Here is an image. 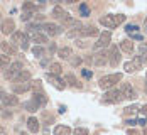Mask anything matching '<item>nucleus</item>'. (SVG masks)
Wrapping results in <instances>:
<instances>
[{
	"label": "nucleus",
	"instance_id": "45",
	"mask_svg": "<svg viewBox=\"0 0 147 135\" xmlns=\"http://www.w3.org/2000/svg\"><path fill=\"white\" fill-rule=\"evenodd\" d=\"M127 123H129V125H139V120L132 118V120H127Z\"/></svg>",
	"mask_w": 147,
	"mask_h": 135
},
{
	"label": "nucleus",
	"instance_id": "36",
	"mask_svg": "<svg viewBox=\"0 0 147 135\" xmlns=\"http://www.w3.org/2000/svg\"><path fill=\"white\" fill-rule=\"evenodd\" d=\"M125 30H127L129 34H137V30H139V26H135V24H129V26L125 27Z\"/></svg>",
	"mask_w": 147,
	"mask_h": 135
},
{
	"label": "nucleus",
	"instance_id": "15",
	"mask_svg": "<svg viewBox=\"0 0 147 135\" xmlns=\"http://www.w3.org/2000/svg\"><path fill=\"white\" fill-rule=\"evenodd\" d=\"M27 39H29V36H27V34H26V32H19V30H17V32H14V34H12V41H10V42H12V44H24V42H26V41H27Z\"/></svg>",
	"mask_w": 147,
	"mask_h": 135
},
{
	"label": "nucleus",
	"instance_id": "22",
	"mask_svg": "<svg viewBox=\"0 0 147 135\" xmlns=\"http://www.w3.org/2000/svg\"><path fill=\"white\" fill-rule=\"evenodd\" d=\"M120 49H122L123 52H127V54H132L134 52V42L130 39H123V41H120Z\"/></svg>",
	"mask_w": 147,
	"mask_h": 135
},
{
	"label": "nucleus",
	"instance_id": "30",
	"mask_svg": "<svg viewBox=\"0 0 147 135\" xmlns=\"http://www.w3.org/2000/svg\"><path fill=\"white\" fill-rule=\"evenodd\" d=\"M49 73H51V75L59 76L61 73H63V68H61V64H59V62H53V64L49 66Z\"/></svg>",
	"mask_w": 147,
	"mask_h": 135
},
{
	"label": "nucleus",
	"instance_id": "31",
	"mask_svg": "<svg viewBox=\"0 0 147 135\" xmlns=\"http://www.w3.org/2000/svg\"><path fill=\"white\" fill-rule=\"evenodd\" d=\"M29 83H30V90L34 91V93L42 91V83H41V79H34V81H29Z\"/></svg>",
	"mask_w": 147,
	"mask_h": 135
},
{
	"label": "nucleus",
	"instance_id": "6",
	"mask_svg": "<svg viewBox=\"0 0 147 135\" xmlns=\"http://www.w3.org/2000/svg\"><path fill=\"white\" fill-rule=\"evenodd\" d=\"M110 41H112V32H110V30H103L102 34L98 36V41L95 42L93 49H102V47H107V46L110 44Z\"/></svg>",
	"mask_w": 147,
	"mask_h": 135
},
{
	"label": "nucleus",
	"instance_id": "48",
	"mask_svg": "<svg viewBox=\"0 0 147 135\" xmlns=\"http://www.w3.org/2000/svg\"><path fill=\"white\" fill-rule=\"evenodd\" d=\"M49 51H51V52H54V51H56V44H51V46H49Z\"/></svg>",
	"mask_w": 147,
	"mask_h": 135
},
{
	"label": "nucleus",
	"instance_id": "11",
	"mask_svg": "<svg viewBox=\"0 0 147 135\" xmlns=\"http://www.w3.org/2000/svg\"><path fill=\"white\" fill-rule=\"evenodd\" d=\"M120 91H122V95L125 96V98H129V100H135L137 98V93L134 90V86L130 83H122L120 85Z\"/></svg>",
	"mask_w": 147,
	"mask_h": 135
},
{
	"label": "nucleus",
	"instance_id": "40",
	"mask_svg": "<svg viewBox=\"0 0 147 135\" xmlns=\"http://www.w3.org/2000/svg\"><path fill=\"white\" fill-rule=\"evenodd\" d=\"M41 29H42V26H41V24H30V26H29L30 32H39Z\"/></svg>",
	"mask_w": 147,
	"mask_h": 135
},
{
	"label": "nucleus",
	"instance_id": "12",
	"mask_svg": "<svg viewBox=\"0 0 147 135\" xmlns=\"http://www.w3.org/2000/svg\"><path fill=\"white\" fill-rule=\"evenodd\" d=\"M42 29H44L46 34H49V36H59V34L63 32V27L58 26V24H53V22H46V24H42Z\"/></svg>",
	"mask_w": 147,
	"mask_h": 135
},
{
	"label": "nucleus",
	"instance_id": "1",
	"mask_svg": "<svg viewBox=\"0 0 147 135\" xmlns=\"http://www.w3.org/2000/svg\"><path fill=\"white\" fill-rule=\"evenodd\" d=\"M122 81V75L120 73H113V75H107V76H102L100 79H98V86L102 88V90H110V88H113L117 83Z\"/></svg>",
	"mask_w": 147,
	"mask_h": 135
},
{
	"label": "nucleus",
	"instance_id": "9",
	"mask_svg": "<svg viewBox=\"0 0 147 135\" xmlns=\"http://www.w3.org/2000/svg\"><path fill=\"white\" fill-rule=\"evenodd\" d=\"M108 62L112 66H117L120 62V47L118 46H110V49H108Z\"/></svg>",
	"mask_w": 147,
	"mask_h": 135
},
{
	"label": "nucleus",
	"instance_id": "16",
	"mask_svg": "<svg viewBox=\"0 0 147 135\" xmlns=\"http://www.w3.org/2000/svg\"><path fill=\"white\" fill-rule=\"evenodd\" d=\"M140 61L139 59H134V61H129V62H125L123 64V69L127 71V73H135V71H139L140 69Z\"/></svg>",
	"mask_w": 147,
	"mask_h": 135
},
{
	"label": "nucleus",
	"instance_id": "3",
	"mask_svg": "<svg viewBox=\"0 0 147 135\" xmlns=\"http://www.w3.org/2000/svg\"><path fill=\"white\" fill-rule=\"evenodd\" d=\"M20 71H22V62H20V61L12 62V66H9V68L3 71V78L9 79V81H14L15 78L20 75Z\"/></svg>",
	"mask_w": 147,
	"mask_h": 135
},
{
	"label": "nucleus",
	"instance_id": "32",
	"mask_svg": "<svg viewBox=\"0 0 147 135\" xmlns=\"http://www.w3.org/2000/svg\"><path fill=\"white\" fill-rule=\"evenodd\" d=\"M24 108H26L27 111H30V113H34V111H37V110H39V106L36 105L32 100H30V101H27V103H24Z\"/></svg>",
	"mask_w": 147,
	"mask_h": 135
},
{
	"label": "nucleus",
	"instance_id": "34",
	"mask_svg": "<svg viewBox=\"0 0 147 135\" xmlns=\"http://www.w3.org/2000/svg\"><path fill=\"white\" fill-rule=\"evenodd\" d=\"M32 52H34L36 58H44V49H42L41 46H34V47H32Z\"/></svg>",
	"mask_w": 147,
	"mask_h": 135
},
{
	"label": "nucleus",
	"instance_id": "28",
	"mask_svg": "<svg viewBox=\"0 0 147 135\" xmlns=\"http://www.w3.org/2000/svg\"><path fill=\"white\" fill-rule=\"evenodd\" d=\"M66 15H68V12H66L63 7H59V5H56V7L53 9V17H54V19H59V20H61V19L66 17Z\"/></svg>",
	"mask_w": 147,
	"mask_h": 135
},
{
	"label": "nucleus",
	"instance_id": "8",
	"mask_svg": "<svg viewBox=\"0 0 147 135\" xmlns=\"http://www.w3.org/2000/svg\"><path fill=\"white\" fill-rule=\"evenodd\" d=\"M91 62H93V66H96V68L107 66V62H108V52L105 51V52H96V54H93Z\"/></svg>",
	"mask_w": 147,
	"mask_h": 135
},
{
	"label": "nucleus",
	"instance_id": "44",
	"mask_svg": "<svg viewBox=\"0 0 147 135\" xmlns=\"http://www.w3.org/2000/svg\"><path fill=\"white\" fill-rule=\"evenodd\" d=\"M132 37L135 39V41H142V39H144V37H142L140 34H132Z\"/></svg>",
	"mask_w": 147,
	"mask_h": 135
},
{
	"label": "nucleus",
	"instance_id": "26",
	"mask_svg": "<svg viewBox=\"0 0 147 135\" xmlns=\"http://www.w3.org/2000/svg\"><path fill=\"white\" fill-rule=\"evenodd\" d=\"M29 79H30V73L29 71H26V69H22L20 75L14 79V83H29Z\"/></svg>",
	"mask_w": 147,
	"mask_h": 135
},
{
	"label": "nucleus",
	"instance_id": "7",
	"mask_svg": "<svg viewBox=\"0 0 147 135\" xmlns=\"http://www.w3.org/2000/svg\"><path fill=\"white\" fill-rule=\"evenodd\" d=\"M46 79L56 88V90H59V91H63L64 88H66V81L64 79H61L59 76H56V75H51V73H46Z\"/></svg>",
	"mask_w": 147,
	"mask_h": 135
},
{
	"label": "nucleus",
	"instance_id": "10",
	"mask_svg": "<svg viewBox=\"0 0 147 135\" xmlns=\"http://www.w3.org/2000/svg\"><path fill=\"white\" fill-rule=\"evenodd\" d=\"M0 30H2V34H5V36L14 34L15 32V22L12 20V19H5V20H2V24H0Z\"/></svg>",
	"mask_w": 147,
	"mask_h": 135
},
{
	"label": "nucleus",
	"instance_id": "52",
	"mask_svg": "<svg viewBox=\"0 0 147 135\" xmlns=\"http://www.w3.org/2000/svg\"><path fill=\"white\" fill-rule=\"evenodd\" d=\"M144 135H147V127H146V130H144Z\"/></svg>",
	"mask_w": 147,
	"mask_h": 135
},
{
	"label": "nucleus",
	"instance_id": "25",
	"mask_svg": "<svg viewBox=\"0 0 147 135\" xmlns=\"http://www.w3.org/2000/svg\"><path fill=\"white\" fill-rule=\"evenodd\" d=\"M54 135H71V128L68 125H56L54 127Z\"/></svg>",
	"mask_w": 147,
	"mask_h": 135
},
{
	"label": "nucleus",
	"instance_id": "46",
	"mask_svg": "<svg viewBox=\"0 0 147 135\" xmlns=\"http://www.w3.org/2000/svg\"><path fill=\"white\" fill-rule=\"evenodd\" d=\"M22 49H24V51H27V49H29V39H27V41L22 44Z\"/></svg>",
	"mask_w": 147,
	"mask_h": 135
},
{
	"label": "nucleus",
	"instance_id": "38",
	"mask_svg": "<svg viewBox=\"0 0 147 135\" xmlns=\"http://www.w3.org/2000/svg\"><path fill=\"white\" fill-rule=\"evenodd\" d=\"M24 10L34 12V10H37V5H34V3H30V2H26V3H24Z\"/></svg>",
	"mask_w": 147,
	"mask_h": 135
},
{
	"label": "nucleus",
	"instance_id": "47",
	"mask_svg": "<svg viewBox=\"0 0 147 135\" xmlns=\"http://www.w3.org/2000/svg\"><path fill=\"white\" fill-rule=\"evenodd\" d=\"M127 134H129V135H139V132H137V130H132V128H130V130H129Z\"/></svg>",
	"mask_w": 147,
	"mask_h": 135
},
{
	"label": "nucleus",
	"instance_id": "51",
	"mask_svg": "<svg viewBox=\"0 0 147 135\" xmlns=\"http://www.w3.org/2000/svg\"><path fill=\"white\" fill-rule=\"evenodd\" d=\"M144 90H146V93H147V81H146V85H144Z\"/></svg>",
	"mask_w": 147,
	"mask_h": 135
},
{
	"label": "nucleus",
	"instance_id": "24",
	"mask_svg": "<svg viewBox=\"0 0 147 135\" xmlns=\"http://www.w3.org/2000/svg\"><path fill=\"white\" fill-rule=\"evenodd\" d=\"M64 81H66V83H68L69 86H73V88H76V90H78V88L81 90V83H78L76 76H74V75H71V73H68V75H66V78H64Z\"/></svg>",
	"mask_w": 147,
	"mask_h": 135
},
{
	"label": "nucleus",
	"instance_id": "41",
	"mask_svg": "<svg viewBox=\"0 0 147 135\" xmlns=\"http://www.w3.org/2000/svg\"><path fill=\"white\" fill-rule=\"evenodd\" d=\"M69 59H71V64L73 66H80L81 64V58H69Z\"/></svg>",
	"mask_w": 147,
	"mask_h": 135
},
{
	"label": "nucleus",
	"instance_id": "39",
	"mask_svg": "<svg viewBox=\"0 0 147 135\" xmlns=\"http://www.w3.org/2000/svg\"><path fill=\"white\" fill-rule=\"evenodd\" d=\"M73 134L74 135H88L90 132H88V128H80V127H78V128H74Z\"/></svg>",
	"mask_w": 147,
	"mask_h": 135
},
{
	"label": "nucleus",
	"instance_id": "35",
	"mask_svg": "<svg viewBox=\"0 0 147 135\" xmlns=\"http://www.w3.org/2000/svg\"><path fill=\"white\" fill-rule=\"evenodd\" d=\"M135 111H139V106L137 105H130V106H127V108L123 110L125 115H132V113H135Z\"/></svg>",
	"mask_w": 147,
	"mask_h": 135
},
{
	"label": "nucleus",
	"instance_id": "2",
	"mask_svg": "<svg viewBox=\"0 0 147 135\" xmlns=\"http://www.w3.org/2000/svg\"><path fill=\"white\" fill-rule=\"evenodd\" d=\"M122 22H125V15L123 14H117V15H105L100 17V24L105 26L107 29H115L117 26H120Z\"/></svg>",
	"mask_w": 147,
	"mask_h": 135
},
{
	"label": "nucleus",
	"instance_id": "18",
	"mask_svg": "<svg viewBox=\"0 0 147 135\" xmlns=\"http://www.w3.org/2000/svg\"><path fill=\"white\" fill-rule=\"evenodd\" d=\"M0 47H2V51H3L7 56H15V54H17V47H15L14 44H10V42H7V41H3V42L0 44Z\"/></svg>",
	"mask_w": 147,
	"mask_h": 135
},
{
	"label": "nucleus",
	"instance_id": "17",
	"mask_svg": "<svg viewBox=\"0 0 147 135\" xmlns=\"http://www.w3.org/2000/svg\"><path fill=\"white\" fill-rule=\"evenodd\" d=\"M135 59H139V61H140V64L147 62V44H140V46H139Z\"/></svg>",
	"mask_w": 147,
	"mask_h": 135
},
{
	"label": "nucleus",
	"instance_id": "19",
	"mask_svg": "<svg viewBox=\"0 0 147 135\" xmlns=\"http://www.w3.org/2000/svg\"><path fill=\"white\" fill-rule=\"evenodd\" d=\"M27 90H30V83H12V91H14L15 95L26 93Z\"/></svg>",
	"mask_w": 147,
	"mask_h": 135
},
{
	"label": "nucleus",
	"instance_id": "43",
	"mask_svg": "<svg viewBox=\"0 0 147 135\" xmlns=\"http://www.w3.org/2000/svg\"><path fill=\"white\" fill-rule=\"evenodd\" d=\"M139 111H140L142 115H147V103L144 106H140V108H139Z\"/></svg>",
	"mask_w": 147,
	"mask_h": 135
},
{
	"label": "nucleus",
	"instance_id": "23",
	"mask_svg": "<svg viewBox=\"0 0 147 135\" xmlns=\"http://www.w3.org/2000/svg\"><path fill=\"white\" fill-rule=\"evenodd\" d=\"M27 128H29V132H32V134H37L39 132V120L36 117H30L29 120H27Z\"/></svg>",
	"mask_w": 147,
	"mask_h": 135
},
{
	"label": "nucleus",
	"instance_id": "53",
	"mask_svg": "<svg viewBox=\"0 0 147 135\" xmlns=\"http://www.w3.org/2000/svg\"><path fill=\"white\" fill-rule=\"evenodd\" d=\"M0 132H2V128H0Z\"/></svg>",
	"mask_w": 147,
	"mask_h": 135
},
{
	"label": "nucleus",
	"instance_id": "21",
	"mask_svg": "<svg viewBox=\"0 0 147 135\" xmlns=\"http://www.w3.org/2000/svg\"><path fill=\"white\" fill-rule=\"evenodd\" d=\"M2 103L5 106H15V105H19V98L15 95H5L2 98Z\"/></svg>",
	"mask_w": 147,
	"mask_h": 135
},
{
	"label": "nucleus",
	"instance_id": "49",
	"mask_svg": "<svg viewBox=\"0 0 147 135\" xmlns=\"http://www.w3.org/2000/svg\"><path fill=\"white\" fill-rule=\"evenodd\" d=\"M3 96H5V93H3V90H2V88H0V98H3Z\"/></svg>",
	"mask_w": 147,
	"mask_h": 135
},
{
	"label": "nucleus",
	"instance_id": "27",
	"mask_svg": "<svg viewBox=\"0 0 147 135\" xmlns=\"http://www.w3.org/2000/svg\"><path fill=\"white\" fill-rule=\"evenodd\" d=\"M58 56L63 59H69L73 56V51H71V47H61V49H58Z\"/></svg>",
	"mask_w": 147,
	"mask_h": 135
},
{
	"label": "nucleus",
	"instance_id": "42",
	"mask_svg": "<svg viewBox=\"0 0 147 135\" xmlns=\"http://www.w3.org/2000/svg\"><path fill=\"white\" fill-rule=\"evenodd\" d=\"M81 75L85 76V78H91V76H93V73H91L90 69H83V71H81Z\"/></svg>",
	"mask_w": 147,
	"mask_h": 135
},
{
	"label": "nucleus",
	"instance_id": "29",
	"mask_svg": "<svg viewBox=\"0 0 147 135\" xmlns=\"http://www.w3.org/2000/svg\"><path fill=\"white\" fill-rule=\"evenodd\" d=\"M9 66H10V56L2 54V56H0V71H5Z\"/></svg>",
	"mask_w": 147,
	"mask_h": 135
},
{
	"label": "nucleus",
	"instance_id": "14",
	"mask_svg": "<svg viewBox=\"0 0 147 135\" xmlns=\"http://www.w3.org/2000/svg\"><path fill=\"white\" fill-rule=\"evenodd\" d=\"M32 101L39 106V108H42V106H46V103H47V96L44 95V91L34 93V95H32Z\"/></svg>",
	"mask_w": 147,
	"mask_h": 135
},
{
	"label": "nucleus",
	"instance_id": "50",
	"mask_svg": "<svg viewBox=\"0 0 147 135\" xmlns=\"http://www.w3.org/2000/svg\"><path fill=\"white\" fill-rule=\"evenodd\" d=\"M144 30L147 32V17H146V22H144Z\"/></svg>",
	"mask_w": 147,
	"mask_h": 135
},
{
	"label": "nucleus",
	"instance_id": "4",
	"mask_svg": "<svg viewBox=\"0 0 147 135\" xmlns=\"http://www.w3.org/2000/svg\"><path fill=\"white\" fill-rule=\"evenodd\" d=\"M123 98L125 96L122 95L120 90H108L103 95V101H107V103H120Z\"/></svg>",
	"mask_w": 147,
	"mask_h": 135
},
{
	"label": "nucleus",
	"instance_id": "33",
	"mask_svg": "<svg viewBox=\"0 0 147 135\" xmlns=\"http://www.w3.org/2000/svg\"><path fill=\"white\" fill-rule=\"evenodd\" d=\"M80 14H81V17H90V7L86 5V3H81L80 5Z\"/></svg>",
	"mask_w": 147,
	"mask_h": 135
},
{
	"label": "nucleus",
	"instance_id": "13",
	"mask_svg": "<svg viewBox=\"0 0 147 135\" xmlns=\"http://www.w3.org/2000/svg\"><path fill=\"white\" fill-rule=\"evenodd\" d=\"M100 32L95 26H83V29L80 30V37H93V36H98Z\"/></svg>",
	"mask_w": 147,
	"mask_h": 135
},
{
	"label": "nucleus",
	"instance_id": "20",
	"mask_svg": "<svg viewBox=\"0 0 147 135\" xmlns=\"http://www.w3.org/2000/svg\"><path fill=\"white\" fill-rule=\"evenodd\" d=\"M29 37H30V39H32V41H34L37 46H41V44H44V42H47V36L41 34V32H30Z\"/></svg>",
	"mask_w": 147,
	"mask_h": 135
},
{
	"label": "nucleus",
	"instance_id": "5",
	"mask_svg": "<svg viewBox=\"0 0 147 135\" xmlns=\"http://www.w3.org/2000/svg\"><path fill=\"white\" fill-rule=\"evenodd\" d=\"M61 24H63V26H66V29H71V30H81V29H83V24H81L80 20L73 19L69 14L61 19Z\"/></svg>",
	"mask_w": 147,
	"mask_h": 135
},
{
	"label": "nucleus",
	"instance_id": "37",
	"mask_svg": "<svg viewBox=\"0 0 147 135\" xmlns=\"http://www.w3.org/2000/svg\"><path fill=\"white\" fill-rule=\"evenodd\" d=\"M32 15H34V12H30V10H24V14L20 15V19L26 22V20H30V19H32Z\"/></svg>",
	"mask_w": 147,
	"mask_h": 135
}]
</instances>
